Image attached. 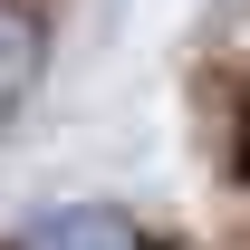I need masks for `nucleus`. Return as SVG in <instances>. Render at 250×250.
<instances>
[{
	"instance_id": "nucleus-2",
	"label": "nucleus",
	"mask_w": 250,
	"mask_h": 250,
	"mask_svg": "<svg viewBox=\"0 0 250 250\" xmlns=\"http://www.w3.org/2000/svg\"><path fill=\"white\" fill-rule=\"evenodd\" d=\"M29 77H39V20L0 0V106H20V96H29Z\"/></svg>"
},
{
	"instance_id": "nucleus-1",
	"label": "nucleus",
	"mask_w": 250,
	"mask_h": 250,
	"mask_svg": "<svg viewBox=\"0 0 250 250\" xmlns=\"http://www.w3.org/2000/svg\"><path fill=\"white\" fill-rule=\"evenodd\" d=\"M20 250H145V241H135V221L106 212V202H67V212H48Z\"/></svg>"
}]
</instances>
